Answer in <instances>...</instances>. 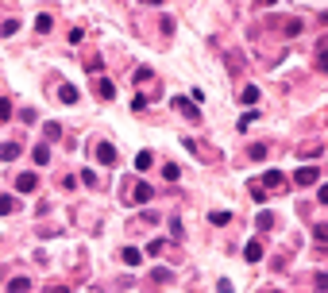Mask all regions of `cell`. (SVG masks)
I'll list each match as a JSON object with an SVG mask.
<instances>
[{
  "mask_svg": "<svg viewBox=\"0 0 328 293\" xmlns=\"http://www.w3.org/2000/svg\"><path fill=\"white\" fill-rule=\"evenodd\" d=\"M35 185H39V174H19V177H15V189H19V193H31Z\"/></svg>",
  "mask_w": 328,
  "mask_h": 293,
  "instance_id": "4",
  "label": "cell"
},
{
  "mask_svg": "<svg viewBox=\"0 0 328 293\" xmlns=\"http://www.w3.org/2000/svg\"><path fill=\"white\" fill-rule=\"evenodd\" d=\"M313 235H317V243H325V239H328V228H325V224H317Z\"/></svg>",
  "mask_w": 328,
  "mask_h": 293,
  "instance_id": "29",
  "label": "cell"
},
{
  "mask_svg": "<svg viewBox=\"0 0 328 293\" xmlns=\"http://www.w3.org/2000/svg\"><path fill=\"white\" fill-rule=\"evenodd\" d=\"M15 154H19V143H12V139H8V143H0V162H12Z\"/></svg>",
  "mask_w": 328,
  "mask_h": 293,
  "instance_id": "9",
  "label": "cell"
},
{
  "mask_svg": "<svg viewBox=\"0 0 328 293\" xmlns=\"http://www.w3.org/2000/svg\"><path fill=\"white\" fill-rule=\"evenodd\" d=\"M0 120H12V101H0Z\"/></svg>",
  "mask_w": 328,
  "mask_h": 293,
  "instance_id": "25",
  "label": "cell"
},
{
  "mask_svg": "<svg viewBox=\"0 0 328 293\" xmlns=\"http://www.w3.org/2000/svg\"><path fill=\"white\" fill-rule=\"evenodd\" d=\"M216 290H220V293H232V282H228V278H220V282H216Z\"/></svg>",
  "mask_w": 328,
  "mask_h": 293,
  "instance_id": "31",
  "label": "cell"
},
{
  "mask_svg": "<svg viewBox=\"0 0 328 293\" xmlns=\"http://www.w3.org/2000/svg\"><path fill=\"white\" fill-rule=\"evenodd\" d=\"M294 181H298V185H321V166H301V170H294Z\"/></svg>",
  "mask_w": 328,
  "mask_h": 293,
  "instance_id": "1",
  "label": "cell"
},
{
  "mask_svg": "<svg viewBox=\"0 0 328 293\" xmlns=\"http://www.w3.org/2000/svg\"><path fill=\"white\" fill-rule=\"evenodd\" d=\"M282 181H286V177L278 174V170H267V174H263V181H259V185H267V189H282Z\"/></svg>",
  "mask_w": 328,
  "mask_h": 293,
  "instance_id": "5",
  "label": "cell"
},
{
  "mask_svg": "<svg viewBox=\"0 0 328 293\" xmlns=\"http://www.w3.org/2000/svg\"><path fill=\"white\" fill-rule=\"evenodd\" d=\"M43 135H46V139H58V135H62V124L46 120V124H43Z\"/></svg>",
  "mask_w": 328,
  "mask_h": 293,
  "instance_id": "15",
  "label": "cell"
},
{
  "mask_svg": "<svg viewBox=\"0 0 328 293\" xmlns=\"http://www.w3.org/2000/svg\"><path fill=\"white\" fill-rule=\"evenodd\" d=\"M270 293H278V290H270Z\"/></svg>",
  "mask_w": 328,
  "mask_h": 293,
  "instance_id": "32",
  "label": "cell"
},
{
  "mask_svg": "<svg viewBox=\"0 0 328 293\" xmlns=\"http://www.w3.org/2000/svg\"><path fill=\"white\" fill-rule=\"evenodd\" d=\"M174 108H181V116H185V120H193V124L201 120V108H197L193 101H185V97H174Z\"/></svg>",
  "mask_w": 328,
  "mask_h": 293,
  "instance_id": "2",
  "label": "cell"
},
{
  "mask_svg": "<svg viewBox=\"0 0 328 293\" xmlns=\"http://www.w3.org/2000/svg\"><path fill=\"white\" fill-rule=\"evenodd\" d=\"M35 162H39V166H46V162H50V146H46V143L35 146Z\"/></svg>",
  "mask_w": 328,
  "mask_h": 293,
  "instance_id": "17",
  "label": "cell"
},
{
  "mask_svg": "<svg viewBox=\"0 0 328 293\" xmlns=\"http://www.w3.org/2000/svg\"><path fill=\"white\" fill-rule=\"evenodd\" d=\"M255 224H259L263 232H267V228H274V212H259V220H255Z\"/></svg>",
  "mask_w": 328,
  "mask_h": 293,
  "instance_id": "19",
  "label": "cell"
},
{
  "mask_svg": "<svg viewBox=\"0 0 328 293\" xmlns=\"http://www.w3.org/2000/svg\"><path fill=\"white\" fill-rule=\"evenodd\" d=\"M27 290H31L27 278H12V282H8V293H27Z\"/></svg>",
  "mask_w": 328,
  "mask_h": 293,
  "instance_id": "12",
  "label": "cell"
},
{
  "mask_svg": "<svg viewBox=\"0 0 328 293\" xmlns=\"http://www.w3.org/2000/svg\"><path fill=\"white\" fill-rule=\"evenodd\" d=\"M151 278H155V282H170V270H166V266H159V270H155Z\"/></svg>",
  "mask_w": 328,
  "mask_h": 293,
  "instance_id": "28",
  "label": "cell"
},
{
  "mask_svg": "<svg viewBox=\"0 0 328 293\" xmlns=\"http://www.w3.org/2000/svg\"><path fill=\"white\" fill-rule=\"evenodd\" d=\"M151 162H155V154H151V150H139V154H135V170H147Z\"/></svg>",
  "mask_w": 328,
  "mask_h": 293,
  "instance_id": "13",
  "label": "cell"
},
{
  "mask_svg": "<svg viewBox=\"0 0 328 293\" xmlns=\"http://www.w3.org/2000/svg\"><path fill=\"white\" fill-rule=\"evenodd\" d=\"M247 154H251V158H267V143H251Z\"/></svg>",
  "mask_w": 328,
  "mask_h": 293,
  "instance_id": "20",
  "label": "cell"
},
{
  "mask_svg": "<svg viewBox=\"0 0 328 293\" xmlns=\"http://www.w3.org/2000/svg\"><path fill=\"white\" fill-rule=\"evenodd\" d=\"M170 235H174V239H181V220H178V216L170 220Z\"/></svg>",
  "mask_w": 328,
  "mask_h": 293,
  "instance_id": "30",
  "label": "cell"
},
{
  "mask_svg": "<svg viewBox=\"0 0 328 293\" xmlns=\"http://www.w3.org/2000/svg\"><path fill=\"white\" fill-rule=\"evenodd\" d=\"M97 93H101L105 101H112V97H116V85H112L108 77H101V81H97Z\"/></svg>",
  "mask_w": 328,
  "mask_h": 293,
  "instance_id": "10",
  "label": "cell"
},
{
  "mask_svg": "<svg viewBox=\"0 0 328 293\" xmlns=\"http://www.w3.org/2000/svg\"><path fill=\"white\" fill-rule=\"evenodd\" d=\"M50 27H54V15H39V19H35V31H43V35H46Z\"/></svg>",
  "mask_w": 328,
  "mask_h": 293,
  "instance_id": "18",
  "label": "cell"
},
{
  "mask_svg": "<svg viewBox=\"0 0 328 293\" xmlns=\"http://www.w3.org/2000/svg\"><path fill=\"white\" fill-rule=\"evenodd\" d=\"M19 120H23V124H35V108H19Z\"/></svg>",
  "mask_w": 328,
  "mask_h": 293,
  "instance_id": "27",
  "label": "cell"
},
{
  "mask_svg": "<svg viewBox=\"0 0 328 293\" xmlns=\"http://www.w3.org/2000/svg\"><path fill=\"white\" fill-rule=\"evenodd\" d=\"M313 286H317V293H325V290H328V274H317Z\"/></svg>",
  "mask_w": 328,
  "mask_h": 293,
  "instance_id": "23",
  "label": "cell"
},
{
  "mask_svg": "<svg viewBox=\"0 0 328 293\" xmlns=\"http://www.w3.org/2000/svg\"><path fill=\"white\" fill-rule=\"evenodd\" d=\"M243 259H247V263H259V259H263V243H259V239H251V243L243 247Z\"/></svg>",
  "mask_w": 328,
  "mask_h": 293,
  "instance_id": "6",
  "label": "cell"
},
{
  "mask_svg": "<svg viewBox=\"0 0 328 293\" xmlns=\"http://www.w3.org/2000/svg\"><path fill=\"white\" fill-rule=\"evenodd\" d=\"M15 27H19V23H15V19H4V23H0V35H12Z\"/></svg>",
  "mask_w": 328,
  "mask_h": 293,
  "instance_id": "26",
  "label": "cell"
},
{
  "mask_svg": "<svg viewBox=\"0 0 328 293\" xmlns=\"http://www.w3.org/2000/svg\"><path fill=\"white\" fill-rule=\"evenodd\" d=\"M317 62H321V66H325V62H328V43H325V39L317 43Z\"/></svg>",
  "mask_w": 328,
  "mask_h": 293,
  "instance_id": "22",
  "label": "cell"
},
{
  "mask_svg": "<svg viewBox=\"0 0 328 293\" xmlns=\"http://www.w3.org/2000/svg\"><path fill=\"white\" fill-rule=\"evenodd\" d=\"M163 174H166V181H178V177H181V166H178V162H166Z\"/></svg>",
  "mask_w": 328,
  "mask_h": 293,
  "instance_id": "14",
  "label": "cell"
},
{
  "mask_svg": "<svg viewBox=\"0 0 328 293\" xmlns=\"http://www.w3.org/2000/svg\"><path fill=\"white\" fill-rule=\"evenodd\" d=\"M255 101H259V89L247 85V89H243V104H255Z\"/></svg>",
  "mask_w": 328,
  "mask_h": 293,
  "instance_id": "21",
  "label": "cell"
},
{
  "mask_svg": "<svg viewBox=\"0 0 328 293\" xmlns=\"http://www.w3.org/2000/svg\"><path fill=\"white\" fill-rule=\"evenodd\" d=\"M12 208H15V205H12V197H0V216H8Z\"/></svg>",
  "mask_w": 328,
  "mask_h": 293,
  "instance_id": "24",
  "label": "cell"
},
{
  "mask_svg": "<svg viewBox=\"0 0 328 293\" xmlns=\"http://www.w3.org/2000/svg\"><path fill=\"white\" fill-rule=\"evenodd\" d=\"M97 162H105V166H116V146H112V143H97Z\"/></svg>",
  "mask_w": 328,
  "mask_h": 293,
  "instance_id": "3",
  "label": "cell"
},
{
  "mask_svg": "<svg viewBox=\"0 0 328 293\" xmlns=\"http://www.w3.org/2000/svg\"><path fill=\"white\" fill-rule=\"evenodd\" d=\"M124 263H128V266H139V263H143V255H139L135 247H124Z\"/></svg>",
  "mask_w": 328,
  "mask_h": 293,
  "instance_id": "16",
  "label": "cell"
},
{
  "mask_svg": "<svg viewBox=\"0 0 328 293\" xmlns=\"http://www.w3.org/2000/svg\"><path fill=\"white\" fill-rule=\"evenodd\" d=\"M77 97H81V93H77V85H62V89H58V101H62V104H77Z\"/></svg>",
  "mask_w": 328,
  "mask_h": 293,
  "instance_id": "8",
  "label": "cell"
},
{
  "mask_svg": "<svg viewBox=\"0 0 328 293\" xmlns=\"http://www.w3.org/2000/svg\"><path fill=\"white\" fill-rule=\"evenodd\" d=\"M151 193H155V189H151L147 181H139V185L132 189V201H135V205H143V201H151Z\"/></svg>",
  "mask_w": 328,
  "mask_h": 293,
  "instance_id": "7",
  "label": "cell"
},
{
  "mask_svg": "<svg viewBox=\"0 0 328 293\" xmlns=\"http://www.w3.org/2000/svg\"><path fill=\"white\" fill-rule=\"evenodd\" d=\"M232 220V212H224V208H216V212H209V224H216V228H224Z\"/></svg>",
  "mask_w": 328,
  "mask_h": 293,
  "instance_id": "11",
  "label": "cell"
}]
</instances>
